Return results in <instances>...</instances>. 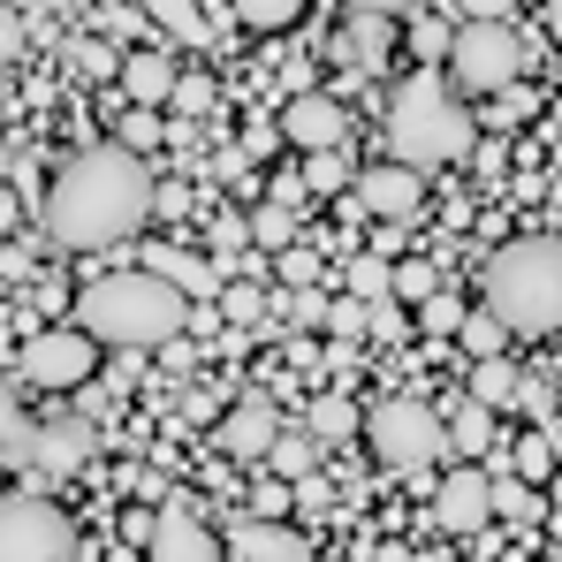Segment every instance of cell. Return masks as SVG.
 Returning <instances> with one entry per match:
<instances>
[{"label": "cell", "mask_w": 562, "mask_h": 562, "mask_svg": "<svg viewBox=\"0 0 562 562\" xmlns=\"http://www.w3.org/2000/svg\"><path fill=\"white\" fill-rule=\"evenodd\" d=\"M153 221V168L130 145H92L77 153L54 190H46V236L61 251H106Z\"/></svg>", "instance_id": "1"}, {"label": "cell", "mask_w": 562, "mask_h": 562, "mask_svg": "<svg viewBox=\"0 0 562 562\" xmlns=\"http://www.w3.org/2000/svg\"><path fill=\"white\" fill-rule=\"evenodd\" d=\"M190 319V296L160 267H130V274H106L77 296V327H92L99 342L114 350H153V342H176Z\"/></svg>", "instance_id": "2"}, {"label": "cell", "mask_w": 562, "mask_h": 562, "mask_svg": "<svg viewBox=\"0 0 562 562\" xmlns=\"http://www.w3.org/2000/svg\"><path fill=\"white\" fill-rule=\"evenodd\" d=\"M387 145L411 168H457L471 145H479V122H471V106L434 69H418V77H403L395 99H387Z\"/></svg>", "instance_id": "3"}, {"label": "cell", "mask_w": 562, "mask_h": 562, "mask_svg": "<svg viewBox=\"0 0 562 562\" xmlns=\"http://www.w3.org/2000/svg\"><path fill=\"white\" fill-rule=\"evenodd\" d=\"M486 304L509 335H555L562 327V236H517L486 259Z\"/></svg>", "instance_id": "4"}, {"label": "cell", "mask_w": 562, "mask_h": 562, "mask_svg": "<svg viewBox=\"0 0 562 562\" xmlns=\"http://www.w3.org/2000/svg\"><path fill=\"white\" fill-rule=\"evenodd\" d=\"M449 69H457V85L464 92H502V85H517L525 69H532V46L509 31V15H471L464 31H457V46H449Z\"/></svg>", "instance_id": "5"}, {"label": "cell", "mask_w": 562, "mask_h": 562, "mask_svg": "<svg viewBox=\"0 0 562 562\" xmlns=\"http://www.w3.org/2000/svg\"><path fill=\"white\" fill-rule=\"evenodd\" d=\"M77 517L46 494H0V562H77Z\"/></svg>", "instance_id": "6"}, {"label": "cell", "mask_w": 562, "mask_h": 562, "mask_svg": "<svg viewBox=\"0 0 562 562\" xmlns=\"http://www.w3.org/2000/svg\"><path fill=\"white\" fill-rule=\"evenodd\" d=\"M366 441H373L380 464L418 471V464H434V457H441L449 426H441V411H426L418 395H387L380 411H366Z\"/></svg>", "instance_id": "7"}, {"label": "cell", "mask_w": 562, "mask_h": 562, "mask_svg": "<svg viewBox=\"0 0 562 562\" xmlns=\"http://www.w3.org/2000/svg\"><path fill=\"white\" fill-rule=\"evenodd\" d=\"M92 373H99V335L92 327H46V335L23 342V380H31V387L69 395V387H85Z\"/></svg>", "instance_id": "8"}, {"label": "cell", "mask_w": 562, "mask_h": 562, "mask_svg": "<svg viewBox=\"0 0 562 562\" xmlns=\"http://www.w3.org/2000/svg\"><path fill=\"white\" fill-rule=\"evenodd\" d=\"M145 555H153V562H213V555H221V532L190 509L183 494H168V502H160V517H153Z\"/></svg>", "instance_id": "9"}, {"label": "cell", "mask_w": 562, "mask_h": 562, "mask_svg": "<svg viewBox=\"0 0 562 562\" xmlns=\"http://www.w3.org/2000/svg\"><path fill=\"white\" fill-rule=\"evenodd\" d=\"M221 555H236V562H312V540H304L296 525H281V517L244 509V517L221 532Z\"/></svg>", "instance_id": "10"}, {"label": "cell", "mask_w": 562, "mask_h": 562, "mask_svg": "<svg viewBox=\"0 0 562 562\" xmlns=\"http://www.w3.org/2000/svg\"><path fill=\"white\" fill-rule=\"evenodd\" d=\"M350 190H358V205H366V213H380V221H403V213H418V205H426V168L387 160V168H366Z\"/></svg>", "instance_id": "11"}, {"label": "cell", "mask_w": 562, "mask_h": 562, "mask_svg": "<svg viewBox=\"0 0 562 562\" xmlns=\"http://www.w3.org/2000/svg\"><path fill=\"white\" fill-rule=\"evenodd\" d=\"M281 137H289L296 153H327V145L350 137V114H342L327 92H296L289 106H281Z\"/></svg>", "instance_id": "12"}, {"label": "cell", "mask_w": 562, "mask_h": 562, "mask_svg": "<svg viewBox=\"0 0 562 562\" xmlns=\"http://www.w3.org/2000/svg\"><path fill=\"white\" fill-rule=\"evenodd\" d=\"M434 517L471 540V532L494 517V471H449V479L434 486Z\"/></svg>", "instance_id": "13"}, {"label": "cell", "mask_w": 562, "mask_h": 562, "mask_svg": "<svg viewBox=\"0 0 562 562\" xmlns=\"http://www.w3.org/2000/svg\"><path fill=\"white\" fill-rule=\"evenodd\" d=\"M274 441H281V411L267 403V395H244V403L221 418V449H228L236 464H259Z\"/></svg>", "instance_id": "14"}, {"label": "cell", "mask_w": 562, "mask_h": 562, "mask_svg": "<svg viewBox=\"0 0 562 562\" xmlns=\"http://www.w3.org/2000/svg\"><path fill=\"white\" fill-rule=\"evenodd\" d=\"M23 464H31V471H77V464H92V426H85V418H38V426H31Z\"/></svg>", "instance_id": "15"}, {"label": "cell", "mask_w": 562, "mask_h": 562, "mask_svg": "<svg viewBox=\"0 0 562 562\" xmlns=\"http://www.w3.org/2000/svg\"><path fill=\"white\" fill-rule=\"evenodd\" d=\"M130 99H145V106H160V99H176L183 85V69H176V54H160V46H137V54H122V77H114Z\"/></svg>", "instance_id": "16"}, {"label": "cell", "mask_w": 562, "mask_h": 562, "mask_svg": "<svg viewBox=\"0 0 562 562\" xmlns=\"http://www.w3.org/2000/svg\"><path fill=\"white\" fill-rule=\"evenodd\" d=\"M145 267H160V274L176 281V289H183V296H213V304H221V289H228V281H221V267H213V259H190V251H153V259H145Z\"/></svg>", "instance_id": "17"}, {"label": "cell", "mask_w": 562, "mask_h": 562, "mask_svg": "<svg viewBox=\"0 0 562 562\" xmlns=\"http://www.w3.org/2000/svg\"><path fill=\"white\" fill-rule=\"evenodd\" d=\"M145 15H153L176 46H205V38H213V23H205V8H198V0H145Z\"/></svg>", "instance_id": "18"}, {"label": "cell", "mask_w": 562, "mask_h": 562, "mask_svg": "<svg viewBox=\"0 0 562 562\" xmlns=\"http://www.w3.org/2000/svg\"><path fill=\"white\" fill-rule=\"evenodd\" d=\"M517 387H525V380H517V366H509L502 350H494V358H471V395H479L486 411H502V403H517Z\"/></svg>", "instance_id": "19"}, {"label": "cell", "mask_w": 562, "mask_h": 562, "mask_svg": "<svg viewBox=\"0 0 562 562\" xmlns=\"http://www.w3.org/2000/svg\"><path fill=\"white\" fill-rule=\"evenodd\" d=\"M449 449H464V457H494V411L471 395L457 403V418H449Z\"/></svg>", "instance_id": "20"}, {"label": "cell", "mask_w": 562, "mask_h": 562, "mask_svg": "<svg viewBox=\"0 0 562 562\" xmlns=\"http://www.w3.org/2000/svg\"><path fill=\"white\" fill-rule=\"evenodd\" d=\"M304 418H312V441H350V434L366 426V411H358L350 395H319Z\"/></svg>", "instance_id": "21"}, {"label": "cell", "mask_w": 562, "mask_h": 562, "mask_svg": "<svg viewBox=\"0 0 562 562\" xmlns=\"http://www.w3.org/2000/svg\"><path fill=\"white\" fill-rule=\"evenodd\" d=\"M342 61H358V69H380V61H387V15L350 8V54H342Z\"/></svg>", "instance_id": "22"}, {"label": "cell", "mask_w": 562, "mask_h": 562, "mask_svg": "<svg viewBox=\"0 0 562 562\" xmlns=\"http://www.w3.org/2000/svg\"><path fill=\"white\" fill-rule=\"evenodd\" d=\"M61 54H69V69H77V77H92V85H106V77H122V54H114L106 38H69Z\"/></svg>", "instance_id": "23"}, {"label": "cell", "mask_w": 562, "mask_h": 562, "mask_svg": "<svg viewBox=\"0 0 562 562\" xmlns=\"http://www.w3.org/2000/svg\"><path fill=\"white\" fill-rule=\"evenodd\" d=\"M304 190H312V198H335V190H350V160H342V145H327V153H304Z\"/></svg>", "instance_id": "24"}, {"label": "cell", "mask_w": 562, "mask_h": 562, "mask_svg": "<svg viewBox=\"0 0 562 562\" xmlns=\"http://www.w3.org/2000/svg\"><path fill=\"white\" fill-rule=\"evenodd\" d=\"M251 236H259V251H281V244H296V205H281V198H259V213H251Z\"/></svg>", "instance_id": "25"}, {"label": "cell", "mask_w": 562, "mask_h": 562, "mask_svg": "<svg viewBox=\"0 0 562 562\" xmlns=\"http://www.w3.org/2000/svg\"><path fill=\"white\" fill-rule=\"evenodd\" d=\"M221 319H228V327H259V319H267V289H259V281H228V289H221Z\"/></svg>", "instance_id": "26"}, {"label": "cell", "mask_w": 562, "mask_h": 562, "mask_svg": "<svg viewBox=\"0 0 562 562\" xmlns=\"http://www.w3.org/2000/svg\"><path fill=\"white\" fill-rule=\"evenodd\" d=\"M457 335H464V350H471V358H494L509 327H502V312H494V304H479V312H464V327H457Z\"/></svg>", "instance_id": "27"}, {"label": "cell", "mask_w": 562, "mask_h": 562, "mask_svg": "<svg viewBox=\"0 0 562 562\" xmlns=\"http://www.w3.org/2000/svg\"><path fill=\"white\" fill-rule=\"evenodd\" d=\"M327 335H335V342L373 335V304H366V296H327Z\"/></svg>", "instance_id": "28"}, {"label": "cell", "mask_w": 562, "mask_h": 562, "mask_svg": "<svg viewBox=\"0 0 562 562\" xmlns=\"http://www.w3.org/2000/svg\"><path fill=\"white\" fill-rule=\"evenodd\" d=\"M494 509H502L509 525H525V517L540 509V494H532V479H525V471H502V479H494Z\"/></svg>", "instance_id": "29"}, {"label": "cell", "mask_w": 562, "mask_h": 562, "mask_svg": "<svg viewBox=\"0 0 562 562\" xmlns=\"http://www.w3.org/2000/svg\"><path fill=\"white\" fill-rule=\"evenodd\" d=\"M31 426H38V418H31V411L8 395V380H0V449H8L15 464H23V449H31Z\"/></svg>", "instance_id": "30"}, {"label": "cell", "mask_w": 562, "mask_h": 562, "mask_svg": "<svg viewBox=\"0 0 562 562\" xmlns=\"http://www.w3.org/2000/svg\"><path fill=\"white\" fill-rule=\"evenodd\" d=\"M350 296H366V304H380V296H395V267L387 259H350Z\"/></svg>", "instance_id": "31"}, {"label": "cell", "mask_w": 562, "mask_h": 562, "mask_svg": "<svg viewBox=\"0 0 562 562\" xmlns=\"http://www.w3.org/2000/svg\"><path fill=\"white\" fill-rule=\"evenodd\" d=\"M236 15H244L251 31H289V23L304 15V0H236Z\"/></svg>", "instance_id": "32"}, {"label": "cell", "mask_w": 562, "mask_h": 562, "mask_svg": "<svg viewBox=\"0 0 562 562\" xmlns=\"http://www.w3.org/2000/svg\"><path fill=\"white\" fill-rule=\"evenodd\" d=\"M434 289H441V267H434V259H403V267H395V296H403V304H426Z\"/></svg>", "instance_id": "33"}, {"label": "cell", "mask_w": 562, "mask_h": 562, "mask_svg": "<svg viewBox=\"0 0 562 562\" xmlns=\"http://www.w3.org/2000/svg\"><path fill=\"white\" fill-rule=\"evenodd\" d=\"M160 137H168V122L145 114V99H130V114H122V145H130V153H153Z\"/></svg>", "instance_id": "34"}, {"label": "cell", "mask_w": 562, "mask_h": 562, "mask_svg": "<svg viewBox=\"0 0 562 562\" xmlns=\"http://www.w3.org/2000/svg\"><path fill=\"white\" fill-rule=\"evenodd\" d=\"M274 274H281V289H312V281H319V251H312V244H281Z\"/></svg>", "instance_id": "35"}, {"label": "cell", "mask_w": 562, "mask_h": 562, "mask_svg": "<svg viewBox=\"0 0 562 562\" xmlns=\"http://www.w3.org/2000/svg\"><path fill=\"white\" fill-rule=\"evenodd\" d=\"M418 327H426V335H457V327H464V304H457L449 289H434V296L418 304Z\"/></svg>", "instance_id": "36"}, {"label": "cell", "mask_w": 562, "mask_h": 562, "mask_svg": "<svg viewBox=\"0 0 562 562\" xmlns=\"http://www.w3.org/2000/svg\"><path fill=\"white\" fill-rule=\"evenodd\" d=\"M509 471H525V479H555V441H548V434L517 441V457H509Z\"/></svg>", "instance_id": "37"}, {"label": "cell", "mask_w": 562, "mask_h": 562, "mask_svg": "<svg viewBox=\"0 0 562 562\" xmlns=\"http://www.w3.org/2000/svg\"><path fill=\"white\" fill-rule=\"evenodd\" d=\"M281 312H289L296 327H327V296H319V281H312V289H281Z\"/></svg>", "instance_id": "38"}, {"label": "cell", "mask_w": 562, "mask_h": 562, "mask_svg": "<svg viewBox=\"0 0 562 562\" xmlns=\"http://www.w3.org/2000/svg\"><path fill=\"white\" fill-rule=\"evenodd\" d=\"M267 457H274V471H281V479H312V441H304V434H281V441L267 449Z\"/></svg>", "instance_id": "39"}, {"label": "cell", "mask_w": 562, "mask_h": 562, "mask_svg": "<svg viewBox=\"0 0 562 562\" xmlns=\"http://www.w3.org/2000/svg\"><path fill=\"white\" fill-rule=\"evenodd\" d=\"M532 106H540V99H532V85L517 77V85H502V92H494V122H509V130H517V122H532Z\"/></svg>", "instance_id": "40"}, {"label": "cell", "mask_w": 562, "mask_h": 562, "mask_svg": "<svg viewBox=\"0 0 562 562\" xmlns=\"http://www.w3.org/2000/svg\"><path fill=\"white\" fill-rule=\"evenodd\" d=\"M449 46H457V31H449V23H434V15H426V23H411V54H418V61H441Z\"/></svg>", "instance_id": "41"}, {"label": "cell", "mask_w": 562, "mask_h": 562, "mask_svg": "<svg viewBox=\"0 0 562 562\" xmlns=\"http://www.w3.org/2000/svg\"><path fill=\"white\" fill-rule=\"evenodd\" d=\"M23 38H31V15H23L15 0H0V61H15V54H23Z\"/></svg>", "instance_id": "42"}, {"label": "cell", "mask_w": 562, "mask_h": 562, "mask_svg": "<svg viewBox=\"0 0 562 562\" xmlns=\"http://www.w3.org/2000/svg\"><path fill=\"white\" fill-rule=\"evenodd\" d=\"M176 106H183V114H205V106H213V85H205V77H183V85H176Z\"/></svg>", "instance_id": "43"}, {"label": "cell", "mask_w": 562, "mask_h": 562, "mask_svg": "<svg viewBox=\"0 0 562 562\" xmlns=\"http://www.w3.org/2000/svg\"><path fill=\"white\" fill-rule=\"evenodd\" d=\"M251 509H259V517H281V509H289V479H267V486L251 494Z\"/></svg>", "instance_id": "44"}, {"label": "cell", "mask_w": 562, "mask_h": 562, "mask_svg": "<svg viewBox=\"0 0 562 562\" xmlns=\"http://www.w3.org/2000/svg\"><path fill=\"white\" fill-rule=\"evenodd\" d=\"M373 335H380V342H395V335H403V312H395V296H380V304H373Z\"/></svg>", "instance_id": "45"}, {"label": "cell", "mask_w": 562, "mask_h": 562, "mask_svg": "<svg viewBox=\"0 0 562 562\" xmlns=\"http://www.w3.org/2000/svg\"><path fill=\"white\" fill-rule=\"evenodd\" d=\"M267 198H281V205H296V198H304V176H274V190H267Z\"/></svg>", "instance_id": "46"}, {"label": "cell", "mask_w": 562, "mask_h": 562, "mask_svg": "<svg viewBox=\"0 0 562 562\" xmlns=\"http://www.w3.org/2000/svg\"><path fill=\"white\" fill-rule=\"evenodd\" d=\"M457 8H464V15H509L517 0H457Z\"/></svg>", "instance_id": "47"}, {"label": "cell", "mask_w": 562, "mask_h": 562, "mask_svg": "<svg viewBox=\"0 0 562 562\" xmlns=\"http://www.w3.org/2000/svg\"><path fill=\"white\" fill-rule=\"evenodd\" d=\"M350 8H373V15H403V8H418V0H350Z\"/></svg>", "instance_id": "48"}, {"label": "cell", "mask_w": 562, "mask_h": 562, "mask_svg": "<svg viewBox=\"0 0 562 562\" xmlns=\"http://www.w3.org/2000/svg\"><path fill=\"white\" fill-rule=\"evenodd\" d=\"M15 8H23V15H54L61 0H15Z\"/></svg>", "instance_id": "49"}, {"label": "cell", "mask_w": 562, "mask_h": 562, "mask_svg": "<svg viewBox=\"0 0 562 562\" xmlns=\"http://www.w3.org/2000/svg\"><path fill=\"white\" fill-rule=\"evenodd\" d=\"M548 31H555V38H562V0H548Z\"/></svg>", "instance_id": "50"}, {"label": "cell", "mask_w": 562, "mask_h": 562, "mask_svg": "<svg viewBox=\"0 0 562 562\" xmlns=\"http://www.w3.org/2000/svg\"><path fill=\"white\" fill-rule=\"evenodd\" d=\"M8 221H15V198H0V228H8Z\"/></svg>", "instance_id": "51"}]
</instances>
